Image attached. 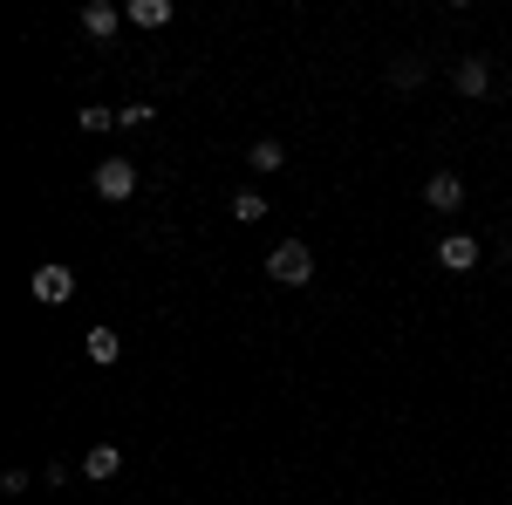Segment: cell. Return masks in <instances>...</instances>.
<instances>
[{"mask_svg":"<svg viewBox=\"0 0 512 505\" xmlns=\"http://www.w3.org/2000/svg\"><path fill=\"white\" fill-rule=\"evenodd\" d=\"M267 273H274L280 287H308V280H315V253H308V239H280L274 253H267Z\"/></svg>","mask_w":512,"mask_h":505,"instance_id":"obj_1","label":"cell"},{"mask_svg":"<svg viewBox=\"0 0 512 505\" xmlns=\"http://www.w3.org/2000/svg\"><path fill=\"white\" fill-rule=\"evenodd\" d=\"M130 192H137V164H130V157H110V164H96V198L123 205Z\"/></svg>","mask_w":512,"mask_h":505,"instance_id":"obj_2","label":"cell"},{"mask_svg":"<svg viewBox=\"0 0 512 505\" xmlns=\"http://www.w3.org/2000/svg\"><path fill=\"white\" fill-rule=\"evenodd\" d=\"M28 287H35V301H48V308H62V301L76 294V273L48 260V267H35V280H28Z\"/></svg>","mask_w":512,"mask_h":505,"instance_id":"obj_3","label":"cell"},{"mask_svg":"<svg viewBox=\"0 0 512 505\" xmlns=\"http://www.w3.org/2000/svg\"><path fill=\"white\" fill-rule=\"evenodd\" d=\"M424 205H431V212H458V205H465V178H458V171H431V178H424Z\"/></svg>","mask_w":512,"mask_h":505,"instance_id":"obj_4","label":"cell"},{"mask_svg":"<svg viewBox=\"0 0 512 505\" xmlns=\"http://www.w3.org/2000/svg\"><path fill=\"white\" fill-rule=\"evenodd\" d=\"M437 260H444V267H451V273L478 267V239H472V233H451V239H444V246H437Z\"/></svg>","mask_w":512,"mask_h":505,"instance_id":"obj_5","label":"cell"},{"mask_svg":"<svg viewBox=\"0 0 512 505\" xmlns=\"http://www.w3.org/2000/svg\"><path fill=\"white\" fill-rule=\"evenodd\" d=\"M82 355H89V362H117V355H123L117 328H89V335H82Z\"/></svg>","mask_w":512,"mask_h":505,"instance_id":"obj_6","label":"cell"},{"mask_svg":"<svg viewBox=\"0 0 512 505\" xmlns=\"http://www.w3.org/2000/svg\"><path fill=\"white\" fill-rule=\"evenodd\" d=\"M117 471H123V451H117V444H96V451L82 458V478H117Z\"/></svg>","mask_w":512,"mask_h":505,"instance_id":"obj_7","label":"cell"},{"mask_svg":"<svg viewBox=\"0 0 512 505\" xmlns=\"http://www.w3.org/2000/svg\"><path fill=\"white\" fill-rule=\"evenodd\" d=\"M458 89H465V96H485V89H492V69H485V55H465V62H458Z\"/></svg>","mask_w":512,"mask_h":505,"instance_id":"obj_8","label":"cell"},{"mask_svg":"<svg viewBox=\"0 0 512 505\" xmlns=\"http://www.w3.org/2000/svg\"><path fill=\"white\" fill-rule=\"evenodd\" d=\"M123 21H137V28H164V21H171V0H130Z\"/></svg>","mask_w":512,"mask_h":505,"instance_id":"obj_9","label":"cell"},{"mask_svg":"<svg viewBox=\"0 0 512 505\" xmlns=\"http://www.w3.org/2000/svg\"><path fill=\"white\" fill-rule=\"evenodd\" d=\"M117 21H123V14H117V7H103V0H89V7H82V28H89L96 41L117 35Z\"/></svg>","mask_w":512,"mask_h":505,"instance_id":"obj_10","label":"cell"},{"mask_svg":"<svg viewBox=\"0 0 512 505\" xmlns=\"http://www.w3.org/2000/svg\"><path fill=\"white\" fill-rule=\"evenodd\" d=\"M246 164H253V171H280V164H287V151H280L274 137H260V144L246 151Z\"/></svg>","mask_w":512,"mask_h":505,"instance_id":"obj_11","label":"cell"},{"mask_svg":"<svg viewBox=\"0 0 512 505\" xmlns=\"http://www.w3.org/2000/svg\"><path fill=\"white\" fill-rule=\"evenodd\" d=\"M233 219L260 226V219H267V198H260V192H239V198H233Z\"/></svg>","mask_w":512,"mask_h":505,"instance_id":"obj_12","label":"cell"},{"mask_svg":"<svg viewBox=\"0 0 512 505\" xmlns=\"http://www.w3.org/2000/svg\"><path fill=\"white\" fill-rule=\"evenodd\" d=\"M390 82H396V89H417V82H424V62H410V55L390 62Z\"/></svg>","mask_w":512,"mask_h":505,"instance_id":"obj_13","label":"cell"},{"mask_svg":"<svg viewBox=\"0 0 512 505\" xmlns=\"http://www.w3.org/2000/svg\"><path fill=\"white\" fill-rule=\"evenodd\" d=\"M158 117V110H151V103H130V110H117V123H130V130H144V123Z\"/></svg>","mask_w":512,"mask_h":505,"instance_id":"obj_14","label":"cell"},{"mask_svg":"<svg viewBox=\"0 0 512 505\" xmlns=\"http://www.w3.org/2000/svg\"><path fill=\"white\" fill-rule=\"evenodd\" d=\"M76 123H82V130H110V123H117V110H76Z\"/></svg>","mask_w":512,"mask_h":505,"instance_id":"obj_15","label":"cell"}]
</instances>
